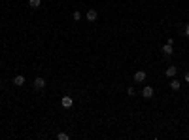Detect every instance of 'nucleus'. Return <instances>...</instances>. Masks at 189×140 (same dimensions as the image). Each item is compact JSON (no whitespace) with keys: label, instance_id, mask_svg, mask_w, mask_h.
<instances>
[{"label":"nucleus","instance_id":"ddd939ff","mask_svg":"<svg viewBox=\"0 0 189 140\" xmlns=\"http://www.w3.org/2000/svg\"><path fill=\"white\" fill-rule=\"evenodd\" d=\"M183 34L189 36V25H185V29H183Z\"/></svg>","mask_w":189,"mask_h":140},{"label":"nucleus","instance_id":"6e6552de","mask_svg":"<svg viewBox=\"0 0 189 140\" xmlns=\"http://www.w3.org/2000/svg\"><path fill=\"white\" fill-rule=\"evenodd\" d=\"M163 53L164 55H172V44H167V46L163 47Z\"/></svg>","mask_w":189,"mask_h":140},{"label":"nucleus","instance_id":"7ed1b4c3","mask_svg":"<svg viewBox=\"0 0 189 140\" xmlns=\"http://www.w3.org/2000/svg\"><path fill=\"white\" fill-rule=\"evenodd\" d=\"M34 87L36 89H44V87H46V79L44 78H36L34 79Z\"/></svg>","mask_w":189,"mask_h":140},{"label":"nucleus","instance_id":"9d476101","mask_svg":"<svg viewBox=\"0 0 189 140\" xmlns=\"http://www.w3.org/2000/svg\"><path fill=\"white\" fill-rule=\"evenodd\" d=\"M170 87H172L174 91H178V89H180V82H178V79H172V82H170Z\"/></svg>","mask_w":189,"mask_h":140},{"label":"nucleus","instance_id":"f03ea898","mask_svg":"<svg viewBox=\"0 0 189 140\" xmlns=\"http://www.w3.org/2000/svg\"><path fill=\"white\" fill-rule=\"evenodd\" d=\"M61 104H63V108H72V104H74V101H72V97H63Z\"/></svg>","mask_w":189,"mask_h":140},{"label":"nucleus","instance_id":"9b49d317","mask_svg":"<svg viewBox=\"0 0 189 140\" xmlns=\"http://www.w3.org/2000/svg\"><path fill=\"white\" fill-rule=\"evenodd\" d=\"M57 138H59V140H68V134H66V133H59Z\"/></svg>","mask_w":189,"mask_h":140},{"label":"nucleus","instance_id":"1a4fd4ad","mask_svg":"<svg viewBox=\"0 0 189 140\" xmlns=\"http://www.w3.org/2000/svg\"><path fill=\"white\" fill-rule=\"evenodd\" d=\"M40 4H42V0H29V6L34 8V10H36V8H40Z\"/></svg>","mask_w":189,"mask_h":140},{"label":"nucleus","instance_id":"f8f14e48","mask_svg":"<svg viewBox=\"0 0 189 140\" xmlns=\"http://www.w3.org/2000/svg\"><path fill=\"white\" fill-rule=\"evenodd\" d=\"M74 19H76V21H79V19H82V13H79V11H74Z\"/></svg>","mask_w":189,"mask_h":140},{"label":"nucleus","instance_id":"f257e3e1","mask_svg":"<svg viewBox=\"0 0 189 140\" xmlns=\"http://www.w3.org/2000/svg\"><path fill=\"white\" fill-rule=\"evenodd\" d=\"M142 97H144V98H151V97H153V87H150V85H148V87H144Z\"/></svg>","mask_w":189,"mask_h":140},{"label":"nucleus","instance_id":"423d86ee","mask_svg":"<svg viewBox=\"0 0 189 140\" xmlns=\"http://www.w3.org/2000/svg\"><path fill=\"white\" fill-rule=\"evenodd\" d=\"M96 17H98V15H96L95 10H89V11H87V21H96Z\"/></svg>","mask_w":189,"mask_h":140},{"label":"nucleus","instance_id":"0eeeda50","mask_svg":"<svg viewBox=\"0 0 189 140\" xmlns=\"http://www.w3.org/2000/svg\"><path fill=\"white\" fill-rule=\"evenodd\" d=\"M13 83H15L17 87H21L23 83H25V78H23V76H15V78H13Z\"/></svg>","mask_w":189,"mask_h":140},{"label":"nucleus","instance_id":"39448f33","mask_svg":"<svg viewBox=\"0 0 189 140\" xmlns=\"http://www.w3.org/2000/svg\"><path fill=\"white\" fill-rule=\"evenodd\" d=\"M176 72H178V68H176V66H168L164 74H167L168 78H174V76H176Z\"/></svg>","mask_w":189,"mask_h":140},{"label":"nucleus","instance_id":"20e7f679","mask_svg":"<svg viewBox=\"0 0 189 140\" xmlns=\"http://www.w3.org/2000/svg\"><path fill=\"white\" fill-rule=\"evenodd\" d=\"M144 79H146V72H144V70H138L134 74V82H144Z\"/></svg>","mask_w":189,"mask_h":140},{"label":"nucleus","instance_id":"4468645a","mask_svg":"<svg viewBox=\"0 0 189 140\" xmlns=\"http://www.w3.org/2000/svg\"><path fill=\"white\" fill-rule=\"evenodd\" d=\"M185 82H187V83H189V74H187V76H185Z\"/></svg>","mask_w":189,"mask_h":140}]
</instances>
